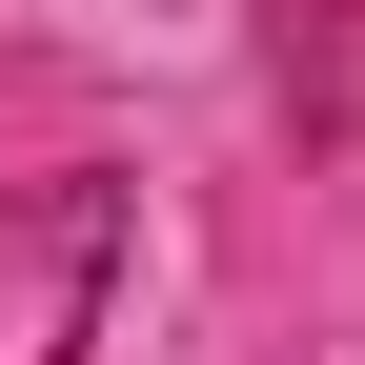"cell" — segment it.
<instances>
[{"mask_svg":"<svg viewBox=\"0 0 365 365\" xmlns=\"http://www.w3.org/2000/svg\"><path fill=\"white\" fill-rule=\"evenodd\" d=\"M122 284V182H0V365H81Z\"/></svg>","mask_w":365,"mask_h":365,"instance_id":"cell-1","label":"cell"}]
</instances>
